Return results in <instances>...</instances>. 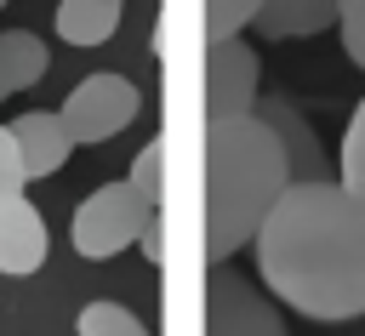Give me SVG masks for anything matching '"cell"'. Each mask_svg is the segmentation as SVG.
Segmentation results:
<instances>
[{"label":"cell","mask_w":365,"mask_h":336,"mask_svg":"<svg viewBox=\"0 0 365 336\" xmlns=\"http://www.w3.org/2000/svg\"><path fill=\"white\" fill-rule=\"evenodd\" d=\"M257 273L274 302L302 319H359L365 313V199H354L336 177L285 182L251 233Z\"/></svg>","instance_id":"obj_1"},{"label":"cell","mask_w":365,"mask_h":336,"mask_svg":"<svg viewBox=\"0 0 365 336\" xmlns=\"http://www.w3.org/2000/svg\"><path fill=\"white\" fill-rule=\"evenodd\" d=\"M200 148H205V262H228L234 251L251 245L268 205L285 194L291 171L274 131L257 114L205 120Z\"/></svg>","instance_id":"obj_2"},{"label":"cell","mask_w":365,"mask_h":336,"mask_svg":"<svg viewBox=\"0 0 365 336\" xmlns=\"http://www.w3.org/2000/svg\"><path fill=\"white\" fill-rule=\"evenodd\" d=\"M148 216H154V205L120 177V182H103V188H91L80 205H74V216H68V245L86 256V262H114L120 251H131L137 245V233L148 228Z\"/></svg>","instance_id":"obj_3"},{"label":"cell","mask_w":365,"mask_h":336,"mask_svg":"<svg viewBox=\"0 0 365 336\" xmlns=\"http://www.w3.org/2000/svg\"><path fill=\"white\" fill-rule=\"evenodd\" d=\"M137 114H143V91H137L125 74H86V80L63 97V108H57V120H63L68 137H74V148H80V142H108V137H120Z\"/></svg>","instance_id":"obj_4"},{"label":"cell","mask_w":365,"mask_h":336,"mask_svg":"<svg viewBox=\"0 0 365 336\" xmlns=\"http://www.w3.org/2000/svg\"><path fill=\"white\" fill-rule=\"evenodd\" d=\"M200 319H205V336H291L274 313V302L240 279L228 262H211L205 268V302H200Z\"/></svg>","instance_id":"obj_5"},{"label":"cell","mask_w":365,"mask_h":336,"mask_svg":"<svg viewBox=\"0 0 365 336\" xmlns=\"http://www.w3.org/2000/svg\"><path fill=\"white\" fill-rule=\"evenodd\" d=\"M257 85H262V63H257L245 34L205 40V120L251 114L257 108Z\"/></svg>","instance_id":"obj_6"},{"label":"cell","mask_w":365,"mask_h":336,"mask_svg":"<svg viewBox=\"0 0 365 336\" xmlns=\"http://www.w3.org/2000/svg\"><path fill=\"white\" fill-rule=\"evenodd\" d=\"M251 114H257V120L274 131V142H279V154H285L291 182H325V177H336V165H331L325 142H319V137H314V125L297 114V103L274 97V103H257Z\"/></svg>","instance_id":"obj_7"},{"label":"cell","mask_w":365,"mask_h":336,"mask_svg":"<svg viewBox=\"0 0 365 336\" xmlns=\"http://www.w3.org/2000/svg\"><path fill=\"white\" fill-rule=\"evenodd\" d=\"M46 262V216L40 205L17 188V194H0V273L6 279H29L40 273Z\"/></svg>","instance_id":"obj_8"},{"label":"cell","mask_w":365,"mask_h":336,"mask_svg":"<svg viewBox=\"0 0 365 336\" xmlns=\"http://www.w3.org/2000/svg\"><path fill=\"white\" fill-rule=\"evenodd\" d=\"M11 142H17V154H23V177H29V182L63 171L68 154H74V137H68V125L57 120V108H29V114H17V120H11Z\"/></svg>","instance_id":"obj_9"},{"label":"cell","mask_w":365,"mask_h":336,"mask_svg":"<svg viewBox=\"0 0 365 336\" xmlns=\"http://www.w3.org/2000/svg\"><path fill=\"white\" fill-rule=\"evenodd\" d=\"M336 23V0H262L251 28L262 40H297V34H319Z\"/></svg>","instance_id":"obj_10"},{"label":"cell","mask_w":365,"mask_h":336,"mask_svg":"<svg viewBox=\"0 0 365 336\" xmlns=\"http://www.w3.org/2000/svg\"><path fill=\"white\" fill-rule=\"evenodd\" d=\"M120 6H125V0H57L51 28H57V40H68V46H103V40H114V28H120Z\"/></svg>","instance_id":"obj_11"},{"label":"cell","mask_w":365,"mask_h":336,"mask_svg":"<svg viewBox=\"0 0 365 336\" xmlns=\"http://www.w3.org/2000/svg\"><path fill=\"white\" fill-rule=\"evenodd\" d=\"M46 63H51V57H46V40H40V34L6 28V34H0V97L40 85V80H46Z\"/></svg>","instance_id":"obj_12"},{"label":"cell","mask_w":365,"mask_h":336,"mask_svg":"<svg viewBox=\"0 0 365 336\" xmlns=\"http://www.w3.org/2000/svg\"><path fill=\"white\" fill-rule=\"evenodd\" d=\"M74 336H148V325L120 302H86L74 313Z\"/></svg>","instance_id":"obj_13"},{"label":"cell","mask_w":365,"mask_h":336,"mask_svg":"<svg viewBox=\"0 0 365 336\" xmlns=\"http://www.w3.org/2000/svg\"><path fill=\"white\" fill-rule=\"evenodd\" d=\"M336 182H342L354 199H365V97H359V108H354V120H348V131H342Z\"/></svg>","instance_id":"obj_14"},{"label":"cell","mask_w":365,"mask_h":336,"mask_svg":"<svg viewBox=\"0 0 365 336\" xmlns=\"http://www.w3.org/2000/svg\"><path fill=\"white\" fill-rule=\"evenodd\" d=\"M125 182H131V188H137V194H143V199H148L154 211L165 205V148H160V137L137 148V159H131Z\"/></svg>","instance_id":"obj_15"},{"label":"cell","mask_w":365,"mask_h":336,"mask_svg":"<svg viewBox=\"0 0 365 336\" xmlns=\"http://www.w3.org/2000/svg\"><path fill=\"white\" fill-rule=\"evenodd\" d=\"M262 0H205V40H222V34H245L251 17H257Z\"/></svg>","instance_id":"obj_16"},{"label":"cell","mask_w":365,"mask_h":336,"mask_svg":"<svg viewBox=\"0 0 365 336\" xmlns=\"http://www.w3.org/2000/svg\"><path fill=\"white\" fill-rule=\"evenodd\" d=\"M336 28H342L348 63L365 68V0H336Z\"/></svg>","instance_id":"obj_17"},{"label":"cell","mask_w":365,"mask_h":336,"mask_svg":"<svg viewBox=\"0 0 365 336\" xmlns=\"http://www.w3.org/2000/svg\"><path fill=\"white\" fill-rule=\"evenodd\" d=\"M29 177H23V154L11 142V125H0V194H17Z\"/></svg>","instance_id":"obj_18"},{"label":"cell","mask_w":365,"mask_h":336,"mask_svg":"<svg viewBox=\"0 0 365 336\" xmlns=\"http://www.w3.org/2000/svg\"><path fill=\"white\" fill-rule=\"evenodd\" d=\"M137 251H143V256L160 268V256H165V228H160V211H154V216H148V228L137 233Z\"/></svg>","instance_id":"obj_19"},{"label":"cell","mask_w":365,"mask_h":336,"mask_svg":"<svg viewBox=\"0 0 365 336\" xmlns=\"http://www.w3.org/2000/svg\"><path fill=\"white\" fill-rule=\"evenodd\" d=\"M0 11H6V0H0Z\"/></svg>","instance_id":"obj_20"}]
</instances>
